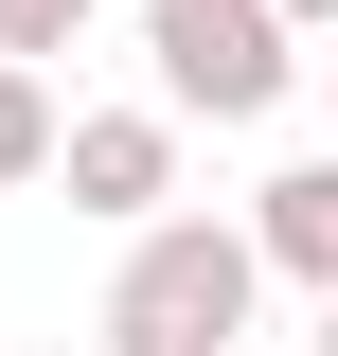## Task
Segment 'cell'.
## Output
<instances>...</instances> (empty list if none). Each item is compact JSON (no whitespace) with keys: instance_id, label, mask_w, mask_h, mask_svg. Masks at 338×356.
I'll return each mask as SVG.
<instances>
[{"instance_id":"6da1fadb","label":"cell","mask_w":338,"mask_h":356,"mask_svg":"<svg viewBox=\"0 0 338 356\" xmlns=\"http://www.w3.org/2000/svg\"><path fill=\"white\" fill-rule=\"evenodd\" d=\"M107 321H125V356H214L232 321H250V250H232V232H161Z\"/></svg>"},{"instance_id":"7a4b0ae2","label":"cell","mask_w":338,"mask_h":356,"mask_svg":"<svg viewBox=\"0 0 338 356\" xmlns=\"http://www.w3.org/2000/svg\"><path fill=\"white\" fill-rule=\"evenodd\" d=\"M161 89L214 107V125H250L267 89H285V18L267 0H161Z\"/></svg>"},{"instance_id":"3957f363","label":"cell","mask_w":338,"mask_h":356,"mask_svg":"<svg viewBox=\"0 0 338 356\" xmlns=\"http://www.w3.org/2000/svg\"><path fill=\"white\" fill-rule=\"evenodd\" d=\"M267 250H285V267H321V285H338V161L267 196Z\"/></svg>"},{"instance_id":"277c9868","label":"cell","mask_w":338,"mask_h":356,"mask_svg":"<svg viewBox=\"0 0 338 356\" xmlns=\"http://www.w3.org/2000/svg\"><path fill=\"white\" fill-rule=\"evenodd\" d=\"M72 178L89 196H143V178H161V125H72Z\"/></svg>"},{"instance_id":"5b68a950","label":"cell","mask_w":338,"mask_h":356,"mask_svg":"<svg viewBox=\"0 0 338 356\" xmlns=\"http://www.w3.org/2000/svg\"><path fill=\"white\" fill-rule=\"evenodd\" d=\"M72 18H89V0H0V54H54Z\"/></svg>"},{"instance_id":"8992f818","label":"cell","mask_w":338,"mask_h":356,"mask_svg":"<svg viewBox=\"0 0 338 356\" xmlns=\"http://www.w3.org/2000/svg\"><path fill=\"white\" fill-rule=\"evenodd\" d=\"M18 161H36V89L0 72V178H18Z\"/></svg>"},{"instance_id":"52a82bcc","label":"cell","mask_w":338,"mask_h":356,"mask_svg":"<svg viewBox=\"0 0 338 356\" xmlns=\"http://www.w3.org/2000/svg\"><path fill=\"white\" fill-rule=\"evenodd\" d=\"M303 18H338V0H303Z\"/></svg>"},{"instance_id":"ba28073f","label":"cell","mask_w":338,"mask_h":356,"mask_svg":"<svg viewBox=\"0 0 338 356\" xmlns=\"http://www.w3.org/2000/svg\"><path fill=\"white\" fill-rule=\"evenodd\" d=\"M321 356H338V321H321Z\"/></svg>"}]
</instances>
